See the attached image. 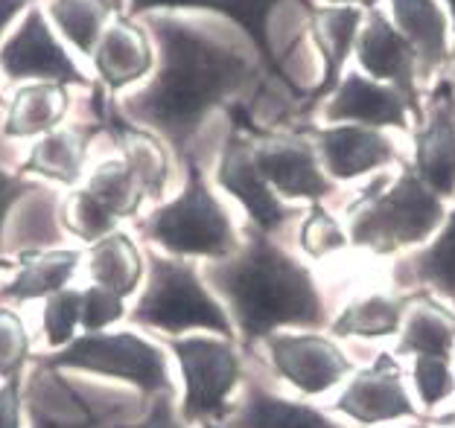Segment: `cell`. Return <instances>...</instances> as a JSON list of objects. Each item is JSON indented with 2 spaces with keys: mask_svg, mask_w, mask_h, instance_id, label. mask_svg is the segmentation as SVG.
I'll return each instance as SVG.
<instances>
[{
  "mask_svg": "<svg viewBox=\"0 0 455 428\" xmlns=\"http://www.w3.org/2000/svg\"><path fill=\"white\" fill-rule=\"evenodd\" d=\"M149 27L161 50V65L147 88L123 102V117L155 131L181 163L190 143L216 108H231L234 97L257 76L243 50L211 38L188 20L152 15Z\"/></svg>",
  "mask_w": 455,
  "mask_h": 428,
  "instance_id": "obj_1",
  "label": "cell"
},
{
  "mask_svg": "<svg viewBox=\"0 0 455 428\" xmlns=\"http://www.w3.org/2000/svg\"><path fill=\"white\" fill-rule=\"evenodd\" d=\"M202 274L225 304L243 350H254L275 332L330 327L313 268L254 227H245L234 257L208 263Z\"/></svg>",
  "mask_w": 455,
  "mask_h": 428,
  "instance_id": "obj_2",
  "label": "cell"
},
{
  "mask_svg": "<svg viewBox=\"0 0 455 428\" xmlns=\"http://www.w3.org/2000/svg\"><path fill=\"white\" fill-rule=\"evenodd\" d=\"M345 213L350 248L371 257H395L427 245L447 218V204L418 178L409 161H403L397 178L379 172L347 202Z\"/></svg>",
  "mask_w": 455,
  "mask_h": 428,
  "instance_id": "obj_3",
  "label": "cell"
},
{
  "mask_svg": "<svg viewBox=\"0 0 455 428\" xmlns=\"http://www.w3.org/2000/svg\"><path fill=\"white\" fill-rule=\"evenodd\" d=\"M134 231L155 248H161L167 257L208 259V263L234 257L243 242L231 213L213 195L193 155L184 161L181 193L158 204L147 216L134 218Z\"/></svg>",
  "mask_w": 455,
  "mask_h": 428,
  "instance_id": "obj_4",
  "label": "cell"
},
{
  "mask_svg": "<svg viewBox=\"0 0 455 428\" xmlns=\"http://www.w3.org/2000/svg\"><path fill=\"white\" fill-rule=\"evenodd\" d=\"M126 318L134 327L164 332L167 338L208 332L236 341L231 315L202 271L190 259L167 257L158 250L147 254V283Z\"/></svg>",
  "mask_w": 455,
  "mask_h": 428,
  "instance_id": "obj_5",
  "label": "cell"
},
{
  "mask_svg": "<svg viewBox=\"0 0 455 428\" xmlns=\"http://www.w3.org/2000/svg\"><path fill=\"white\" fill-rule=\"evenodd\" d=\"M41 370L53 373H94L138 388L147 400L172 391L170 359L164 347L132 329L82 332L68 347L33 356Z\"/></svg>",
  "mask_w": 455,
  "mask_h": 428,
  "instance_id": "obj_6",
  "label": "cell"
},
{
  "mask_svg": "<svg viewBox=\"0 0 455 428\" xmlns=\"http://www.w3.org/2000/svg\"><path fill=\"white\" fill-rule=\"evenodd\" d=\"M175 364L181 373L179 414L188 425L225 423L234 408V393L243 384V353L234 338L220 336H181L167 338Z\"/></svg>",
  "mask_w": 455,
  "mask_h": 428,
  "instance_id": "obj_7",
  "label": "cell"
},
{
  "mask_svg": "<svg viewBox=\"0 0 455 428\" xmlns=\"http://www.w3.org/2000/svg\"><path fill=\"white\" fill-rule=\"evenodd\" d=\"M231 134L222 146L220 163H216V184L243 207L248 216V227L260 231L266 236H275L277 231L301 218L304 210L289 207L281 195H277L263 172L257 170L254 161V140H251V114L243 106H231Z\"/></svg>",
  "mask_w": 455,
  "mask_h": 428,
  "instance_id": "obj_8",
  "label": "cell"
},
{
  "mask_svg": "<svg viewBox=\"0 0 455 428\" xmlns=\"http://www.w3.org/2000/svg\"><path fill=\"white\" fill-rule=\"evenodd\" d=\"M333 411L362 428L418 423L423 416L418 400L409 391L400 356L388 350H382L365 368L350 373V379L341 384L336 396Z\"/></svg>",
  "mask_w": 455,
  "mask_h": 428,
  "instance_id": "obj_9",
  "label": "cell"
},
{
  "mask_svg": "<svg viewBox=\"0 0 455 428\" xmlns=\"http://www.w3.org/2000/svg\"><path fill=\"white\" fill-rule=\"evenodd\" d=\"M263 347L272 373L301 396L333 393L356 370L350 353L333 336H324L318 329L275 332L263 341Z\"/></svg>",
  "mask_w": 455,
  "mask_h": 428,
  "instance_id": "obj_10",
  "label": "cell"
},
{
  "mask_svg": "<svg viewBox=\"0 0 455 428\" xmlns=\"http://www.w3.org/2000/svg\"><path fill=\"white\" fill-rule=\"evenodd\" d=\"M254 161L268 186L289 202H324L336 193V181L327 178L313 140L301 131H266L251 120Z\"/></svg>",
  "mask_w": 455,
  "mask_h": 428,
  "instance_id": "obj_11",
  "label": "cell"
},
{
  "mask_svg": "<svg viewBox=\"0 0 455 428\" xmlns=\"http://www.w3.org/2000/svg\"><path fill=\"white\" fill-rule=\"evenodd\" d=\"M0 73L9 82H56L65 88L94 91L85 73L59 44L56 33L50 29L44 12L38 6L27 9L20 27L0 44Z\"/></svg>",
  "mask_w": 455,
  "mask_h": 428,
  "instance_id": "obj_12",
  "label": "cell"
},
{
  "mask_svg": "<svg viewBox=\"0 0 455 428\" xmlns=\"http://www.w3.org/2000/svg\"><path fill=\"white\" fill-rule=\"evenodd\" d=\"M295 131L313 140L330 181H359L365 175L403 163L397 140L386 129L368 125H298Z\"/></svg>",
  "mask_w": 455,
  "mask_h": 428,
  "instance_id": "obj_13",
  "label": "cell"
},
{
  "mask_svg": "<svg viewBox=\"0 0 455 428\" xmlns=\"http://www.w3.org/2000/svg\"><path fill=\"white\" fill-rule=\"evenodd\" d=\"M411 170L443 202L455 198V82L438 79L411 131Z\"/></svg>",
  "mask_w": 455,
  "mask_h": 428,
  "instance_id": "obj_14",
  "label": "cell"
},
{
  "mask_svg": "<svg viewBox=\"0 0 455 428\" xmlns=\"http://www.w3.org/2000/svg\"><path fill=\"white\" fill-rule=\"evenodd\" d=\"M354 53L359 59V67L368 73V79L386 82V85L397 88L406 97L411 117L418 123L423 114V102L418 91L420 82L418 56L382 9H368L365 12Z\"/></svg>",
  "mask_w": 455,
  "mask_h": 428,
  "instance_id": "obj_15",
  "label": "cell"
},
{
  "mask_svg": "<svg viewBox=\"0 0 455 428\" xmlns=\"http://www.w3.org/2000/svg\"><path fill=\"white\" fill-rule=\"evenodd\" d=\"M94 114L97 123L102 125V134H108L111 143L117 146V158L132 170V175L138 178L143 195L149 202H161L170 184V152L158 134L143 129V125L132 123L129 117H123V111L108 102V93L100 85H94Z\"/></svg>",
  "mask_w": 455,
  "mask_h": 428,
  "instance_id": "obj_16",
  "label": "cell"
},
{
  "mask_svg": "<svg viewBox=\"0 0 455 428\" xmlns=\"http://www.w3.org/2000/svg\"><path fill=\"white\" fill-rule=\"evenodd\" d=\"M322 114L330 125H368V129H397L411 131L415 117L406 97L386 85V82L368 79L365 73L350 70L341 76L339 88L330 93L322 106Z\"/></svg>",
  "mask_w": 455,
  "mask_h": 428,
  "instance_id": "obj_17",
  "label": "cell"
},
{
  "mask_svg": "<svg viewBox=\"0 0 455 428\" xmlns=\"http://www.w3.org/2000/svg\"><path fill=\"white\" fill-rule=\"evenodd\" d=\"M362 20H365V12L359 6L307 4V27L315 41L318 56H322V79H318V85L313 91L304 93L301 102L304 117H309L318 106H324V99L339 88L341 76H345L347 59L356 50Z\"/></svg>",
  "mask_w": 455,
  "mask_h": 428,
  "instance_id": "obj_18",
  "label": "cell"
},
{
  "mask_svg": "<svg viewBox=\"0 0 455 428\" xmlns=\"http://www.w3.org/2000/svg\"><path fill=\"white\" fill-rule=\"evenodd\" d=\"M281 4L283 0H129L126 15L138 18L149 12H175V9H199V12L225 15L251 38V44L266 65V70L272 73L275 79H281L295 97H304V93L295 88V82L286 76L281 59H277L272 50V41H268V18H272V12Z\"/></svg>",
  "mask_w": 455,
  "mask_h": 428,
  "instance_id": "obj_19",
  "label": "cell"
},
{
  "mask_svg": "<svg viewBox=\"0 0 455 428\" xmlns=\"http://www.w3.org/2000/svg\"><path fill=\"white\" fill-rule=\"evenodd\" d=\"M94 67H97V85L111 97L123 88L140 82L155 65L152 44L147 29L134 24V18L126 12H117L102 33L100 44L94 50Z\"/></svg>",
  "mask_w": 455,
  "mask_h": 428,
  "instance_id": "obj_20",
  "label": "cell"
},
{
  "mask_svg": "<svg viewBox=\"0 0 455 428\" xmlns=\"http://www.w3.org/2000/svg\"><path fill=\"white\" fill-rule=\"evenodd\" d=\"M395 353L409 361H455V309L418 289L397 332Z\"/></svg>",
  "mask_w": 455,
  "mask_h": 428,
  "instance_id": "obj_21",
  "label": "cell"
},
{
  "mask_svg": "<svg viewBox=\"0 0 455 428\" xmlns=\"http://www.w3.org/2000/svg\"><path fill=\"white\" fill-rule=\"evenodd\" d=\"M102 134L100 123L88 125H59L56 131L44 134L33 143L27 152L24 163H20V175H38L61 186H79L85 181V161L91 152V143Z\"/></svg>",
  "mask_w": 455,
  "mask_h": 428,
  "instance_id": "obj_22",
  "label": "cell"
},
{
  "mask_svg": "<svg viewBox=\"0 0 455 428\" xmlns=\"http://www.w3.org/2000/svg\"><path fill=\"white\" fill-rule=\"evenodd\" d=\"M225 428H347L333 414L315 405L289 400L263 384L248 382L240 400L234 402L231 414L225 416Z\"/></svg>",
  "mask_w": 455,
  "mask_h": 428,
  "instance_id": "obj_23",
  "label": "cell"
},
{
  "mask_svg": "<svg viewBox=\"0 0 455 428\" xmlns=\"http://www.w3.org/2000/svg\"><path fill=\"white\" fill-rule=\"evenodd\" d=\"M85 250L79 248H29L15 257V277L0 289V300L29 304L47 300L61 289H70Z\"/></svg>",
  "mask_w": 455,
  "mask_h": 428,
  "instance_id": "obj_24",
  "label": "cell"
},
{
  "mask_svg": "<svg viewBox=\"0 0 455 428\" xmlns=\"http://www.w3.org/2000/svg\"><path fill=\"white\" fill-rule=\"evenodd\" d=\"M415 291H368L347 300L333 318H330V336L333 338H359V341H386L397 338Z\"/></svg>",
  "mask_w": 455,
  "mask_h": 428,
  "instance_id": "obj_25",
  "label": "cell"
},
{
  "mask_svg": "<svg viewBox=\"0 0 455 428\" xmlns=\"http://www.w3.org/2000/svg\"><path fill=\"white\" fill-rule=\"evenodd\" d=\"M391 24L418 56L420 79H429L450 61V27L438 0H388Z\"/></svg>",
  "mask_w": 455,
  "mask_h": 428,
  "instance_id": "obj_26",
  "label": "cell"
},
{
  "mask_svg": "<svg viewBox=\"0 0 455 428\" xmlns=\"http://www.w3.org/2000/svg\"><path fill=\"white\" fill-rule=\"evenodd\" d=\"M397 283L423 286V291L455 309V204L438 234L397 266Z\"/></svg>",
  "mask_w": 455,
  "mask_h": 428,
  "instance_id": "obj_27",
  "label": "cell"
},
{
  "mask_svg": "<svg viewBox=\"0 0 455 428\" xmlns=\"http://www.w3.org/2000/svg\"><path fill=\"white\" fill-rule=\"evenodd\" d=\"M91 283L129 300L147 280V254L126 231H114L97 239L85 250Z\"/></svg>",
  "mask_w": 455,
  "mask_h": 428,
  "instance_id": "obj_28",
  "label": "cell"
},
{
  "mask_svg": "<svg viewBox=\"0 0 455 428\" xmlns=\"http://www.w3.org/2000/svg\"><path fill=\"white\" fill-rule=\"evenodd\" d=\"M70 111V93L65 85L56 82H29L20 85L12 93L9 102L6 120H4V134L12 140L24 138H44V134L56 131L65 123Z\"/></svg>",
  "mask_w": 455,
  "mask_h": 428,
  "instance_id": "obj_29",
  "label": "cell"
},
{
  "mask_svg": "<svg viewBox=\"0 0 455 428\" xmlns=\"http://www.w3.org/2000/svg\"><path fill=\"white\" fill-rule=\"evenodd\" d=\"M82 186H85L88 195L94 198L111 218H117V222H123V218H138L143 202H147L138 178H134L132 170L120 158H108L97 163L94 170L85 175Z\"/></svg>",
  "mask_w": 455,
  "mask_h": 428,
  "instance_id": "obj_30",
  "label": "cell"
},
{
  "mask_svg": "<svg viewBox=\"0 0 455 428\" xmlns=\"http://www.w3.org/2000/svg\"><path fill=\"white\" fill-rule=\"evenodd\" d=\"M117 15L111 0H53L50 18L59 33L74 44L82 56H94L108 20Z\"/></svg>",
  "mask_w": 455,
  "mask_h": 428,
  "instance_id": "obj_31",
  "label": "cell"
},
{
  "mask_svg": "<svg viewBox=\"0 0 455 428\" xmlns=\"http://www.w3.org/2000/svg\"><path fill=\"white\" fill-rule=\"evenodd\" d=\"M298 245H301L304 257L309 259H330L350 248L347 227L339 222L324 207V202H315L307 207L301 216V227H298Z\"/></svg>",
  "mask_w": 455,
  "mask_h": 428,
  "instance_id": "obj_32",
  "label": "cell"
},
{
  "mask_svg": "<svg viewBox=\"0 0 455 428\" xmlns=\"http://www.w3.org/2000/svg\"><path fill=\"white\" fill-rule=\"evenodd\" d=\"M59 222L61 227L79 239V242H88V245H94L97 239L102 236H108L117 231V218H111L102 207L94 202V198L88 195L85 186H74L70 190V195L61 202V210H59Z\"/></svg>",
  "mask_w": 455,
  "mask_h": 428,
  "instance_id": "obj_33",
  "label": "cell"
},
{
  "mask_svg": "<svg viewBox=\"0 0 455 428\" xmlns=\"http://www.w3.org/2000/svg\"><path fill=\"white\" fill-rule=\"evenodd\" d=\"M29 361H33V341L24 318L12 306H0V382L24 379Z\"/></svg>",
  "mask_w": 455,
  "mask_h": 428,
  "instance_id": "obj_34",
  "label": "cell"
},
{
  "mask_svg": "<svg viewBox=\"0 0 455 428\" xmlns=\"http://www.w3.org/2000/svg\"><path fill=\"white\" fill-rule=\"evenodd\" d=\"M79 312H82V289H61L50 295L41 309V332L50 350L68 347L76 338L79 329Z\"/></svg>",
  "mask_w": 455,
  "mask_h": 428,
  "instance_id": "obj_35",
  "label": "cell"
},
{
  "mask_svg": "<svg viewBox=\"0 0 455 428\" xmlns=\"http://www.w3.org/2000/svg\"><path fill=\"white\" fill-rule=\"evenodd\" d=\"M129 315L126 300L114 295L108 289H100L91 283L82 289V312H79V329L82 332H108L114 323H120Z\"/></svg>",
  "mask_w": 455,
  "mask_h": 428,
  "instance_id": "obj_36",
  "label": "cell"
},
{
  "mask_svg": "<svg viewBox=\"0 0 455 428\" xmlns=\"http://www.w3.org/2000/svg\"><path fill=\"white\" fill-rule=\"evenodd\" d=\"M41 193V186L36 181L24 178V175H9L4 166H0V245H4V227H6V218L12 213V207L20 202L24 195H33Z\"/></svg>",
  "mask_w": 455,
  "mask_h": 428,
  "instance_id": "obj_37",
  "label": "cell"
},
{
  "mask_svg": "<svg viewBox=\"0 0 455 428\" xmlns=\"http://www.w3.org/2000/svg\"><path fill=\"white\" fill-rule=\"evenodd\" d=\"M123 428H190V425L181 420L179 405H175V396L161 393V396H152L149 400V411L140 423H132V425H123Z\"/></svg>",
  "mask_w": 455,
  "mask_h": 428,
  "instance_id": "obj_38",
  "label": "cell"
},
{
  "mask_svg": "<svg viewBox=\"0 0 455 428\" xmlns=\"http://www.w3.org/2000/svg\"><path fill=\"white\" fill-rule=\"evenodd\" d=\"M24 379L0 382V428H24Z\"/></svg>",
  "mask_w": 455,
  "mask_h": 428,
  "instance_id": "obj_39",
  "label": "cell"
},
{
  "mask_svg": "<svg viewBox=\"0 0 455 428\" xmlns=\"http://www.w3.org/2000/svg\"><path fill=\"white\" fill-rule=\"evenodd\" d=\"M29 420H33V428H106L102 425V420L85 405L82 408L79 416H74V420H65V416H53V414H47L41 405H33L29 408Z\"/></svg>",
  "mask_w": 455,
  "mask_h": 428,
  "instance_id": "obj_40",
  "label": "cell"
},
{
  "mask_svg": "<svg viewBox=\"0 0 455 428\" xmlns=\"http://www.w3.org/2000/svg\"><path fill=\"white\" fill-rule=\"evenodd\" d=\"M33 6H36V0H0V38H4V29L12 24L24 9H33Z\"/></svg>",
  "mask_w": 455,
  "mask_h": 428,
  "instance_id": "obj_41",
  "label": "cell"
},
{
  "mask_svg": "<svg viewBox=\"0 0 455 428\" xmlns=\"http://www.w3.org/2000/svg\"><path fill=\"white\" fill-rule=\"evenodd\" d=\"M330 6H362V9H377L379 0H327Z\"/></svg>",
  "mask_w": 455,
  "mask_h": 428,
  "instance_id": "obj_42",
  "label": "cell"
},
{
  "mask_svg": "<svg viewBox=\"0 0 455 428\" xmlns=\"http://www.w3.org/2000/svg\"><path fill=\"white\" fill-rule=\"evenodd\" d=\"M0 271H15V259H9V257H0Z\"/></svg>",
  "mask_w": 455,
  "mask_h": 428,
  "instance_id": "obj_43",
  "label": "cell"
},
{
  "mask_svg": "<svg viewBox=\"0 0 455 428\" xmlns=\"http://www.w3.org/2000/svg\"><path fill=\"white\" fill-rule=\"evenodd\" d=\"M447 9H450V15H452V38H455V0H447Z\"/></svg>",
  "mask_w": 455,
  "mask_h": 428,
  "instance_id": "obj_44",
  "label": "cell"
},
{
  "mask_svg": "<svg viewBox=\"0 0 455 428\" xmlns=\"http://www.w3.org/2000/svg\"><path fill=\"white\" fill-rule=\"evenodd\" d=\"M395 428H427L423 423H409V425H395Z\"/></svg>",
  "mask_w": 455,
  "mask_h": 428,
  "instance_id": "obj_45",
  "label": "cell"
},
{
  "mask_svg": "<svg viewBox=\"0 0 455 428\" xmlns=\"http://www.w3.org/2000/svg\"><path fill=\"white\" fill-rule=\"evenodd\" d=\"M202 428H225L222 423H202Z\"/></svg>",
  "mask_w": 455,
  "mask_h": 428,
  "instance_id": "obj_46",
  "label": "cell"
},
{
  "mask_svg": "<svg viewBox=\"0 0 455 428\" xmlns=\"http://www.w3.org/2000/svg\"><path fill=\"white\" fill-rule=\"evenodd\" d=\"M438 428H455V425H450V423H441Z\"/></svg>",
  "mask_w": 455,
  "mask_h": 428,
  "instance_id": "obj_47",
  "label": "cell"
}]
</instances>
